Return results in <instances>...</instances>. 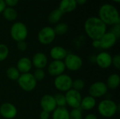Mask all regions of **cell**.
Listing matches in <instances>:
<instances>
[{"instance_id": "1", "label": "cell", "mask_w": 120, "mask_h": 119, "mask_svg": "<svg viewBox=\"0 0 120 119\" xmlns=\"http://www.w3.org/2000/svg\"><path fill=\"white\" fill-rule=\"evenodd\" d=\"M86 34L92 40H99L107 32V25L96 16L89 17L84 25Z\"/></svg>"}, {"instance_id": "2", "label": "cell", "mask_w": 120, "mask_h": 119, "mask_svg": "<svg viewBox=\"0 0 120 119\" xmlns=\"http://www.w3.org/2000/svg\"><path fill=\"white\" fill-rule=\"evenodd\" d=\"M98 18L107 26L120 24V13L115 6L110 4H103L99 8Z\"/></svg>"}, {"instance_id": "3", "label": "cell", "mask_w": 120, "mask_h": 119, "mask_svg": "<svg viewBox=\"0 0 120 119\" xmlns=\"http://www.w3.org/2000/svg\"><path fill=\"white\" fill-rule=\"evenodd\" d=\"M119 107V105H117L113 100L105 99L99 102L98 105V112L103 117L111 118L117 113Z\"/></svg>"}, {"instance_id": "4", "label": "cell", "mask_w": 120, "mask_h": 119, "mask_svg": "<svg viewBox=\"0 0 120 119\" xmlns=\"http://www.w3.org/2000/svg\"><path fill=\"white\" fill-rule=\"evenodd\" d=\"M10 35L16 42L25 41L28 35V29L26 25L22 22H15L11 27Z\"/></svg>"}, {"instance_id": "5", "label": "cell", "mask_w": 120, "mask_h": 119, "mask_svg": "<svg viewBox=\"0 0 120 119\" xmlns=\"http://www.w3.org/2000/svg\"><path fill=\"white\" fill-rule=\"evenodd\" d=\"M17 81L20 88L25 92H31L34 90L37 83L33 74L30 72L21 74Z\"/></svg>"}, {"instance_id": "6", "label": "cell", "mask_w": 120, "mask_h": 119, "mask_svg": "<svg viewBox=\"0 0 120 119\" xmlns=\"http://www.w3.org/2000/svg\"><path fill=\"white\" fill-rule=\"evenodd\" d=\"M63 62L65 69L72 72L78 71L83 66V60L82 58L74 53H68Z\"/></svg>"}, {"instance_id": "7", "label": "cell", "mask_w": 120, "mask_h": 119, "mask_svg": "<svg viewBox=\"0 0 120 119\" xmlns=\"http://www.w3.org/2000/svg\"><path fill=\"white\" fill-rule=\"evenodd\" d=\"M72 79L68 74H63L55 77L53 83L55 88L61 93H66L72 89Z\"/></svg>"}, {"instance_id": "8", "label": "cell", "mask_w": 120, "mask_h": 119, "mask_svg": "<svg viewBox=\"0 0 120 119\" xmlns=\"http://www.w3.org/2000/svg\"><path fill=\"white\" fill-rule=\"evenodd\" d=\"M56 34L52 27L46 26L42 27L38 32L37 39L42 45L51 44L56 39Z\"/></svg>"}, {"instance_id": "9", "label": "cell", "mask_w": 120, "mask_h": 119, "mask_svg": "<svg viewBox=\"0 0 120 119\" xmlns=\"http://www.w3.org/2000/svg\"><path fill=\"white\" fill-rule=\"evenodd\" d=\"M66 105L72 109L80 108V104L82 99V96L80 92L74 89H70L65 94Z\"/></svg>"}, {"instance_id": "10", "label": "cell", "mask_w": 120, "mask_h": 119, "mask_svg": "<svg viewBox=\"0 0 120 119\" xmlns=\"http://www.w3.org/2000/svg\"><path fill=\"white\" fill-rule=\"evenodd\" d=\"M108 88L106 83L103 81H96L92 83L89 88V95L94 98H101L108 93Z\"/></svg>"}, {"instance_id": "11", "label": "cell", "mask_w": 120, "mask_h": 119, "mask_svg": "<svg viewBox=\"0 0 120 119\" xmlns=\"http://www.w3.org/2000/svg\"><path fill=\"white\" fill-rule=\"evenodd\" d=\"M65 67L63 61L62 60H53L48 64L47 71L50 76L56 77L59 75L64 74Z\"/></svg>"}, {"instance_id": "12", "label": "cell", "mask_w": 120, "mask_h": 119, "mask_svg": "<svg viewBox=\"0 0 120 119\" xmlns=\"http://www.w3.org/2000/svg\"><path fill=\"white\" fill-rule=\"evenodd\" d=\"M18 114L16 107L11 102H4L0 106V115L5 119H14Z\"/></svg>"}, {"instance_id": "13", "label": "cell", "mask_w": 120, "mask_h": 119, "mask_svg": "<svg viewBox=\"0 0 120 119\" xmlns=\"http://www.w3.org/2000/svg\"><path fill=\"white\" fill-rule=\"evenodd\" d=\"M40 107L43 111L49 113L53 112L57 108L54 96L49 94L43 95L40 100Z\"/></svg>"}, {"instance_id": "14", "label": "cell", "mask_w": 120, "mask_h": 119, "mask_svg": "<svg viewBox=\"0 0 120 119\" xmlns=\"http://www.w3.org/2000/svg\"><path fill=\"white\" fill-rule=\"evenodd\" d=\"M118 38L112 32H106L99 39L101 43V48L108 50L113 47L117 41Z\"/></svg>"}, {"instance_id": "15", "label": "cell", "mask_w": 120, "mask_h": 119, "mask_svg": "<svg viewBox=\"0 0 120 119\" xmlns=\"http://www.w3.org/2000/svg\"><path fill=\"white\" fill-rule=\"evenodd\" d=\"M112 56L108 52H101L95 58V62L97 65L103 69L109 68L112 65Z\"/></svg>"}, {"instance_id": "16", "label": "cell", "mask_w": 120, "mask_h": 119, "mask_svg": "<svg viewBox=\"0 0 120 119\" xmlns=\"http://www.w3.org/2000/svg\"><path fill=\"white\" fill-rule=\"evenodd\" d=\"M31 60L32 66H34L36 69H44L48 65V58L44 53L41 52L35 53Z\"/></svg>"}, {"instance_id": "17", "label": "cell", "mask_w": 120, "mask_h": 119, "mask_svg": "<svg viewBox=\"0 0 120 119\" xmlns=\"http://www.w3.org/2000/svg\"><path fill=\"white\" fill-rule=\"evenodd\" d=\"M32 67L31 59L28 57H22L18 60L15 67L20 74H25L30 72Z\"/></svg>"}, {"instance_id": "18", "label": "cell", "mask_w": 120, "mask_h": 119, "mask_svg": "<svg viewBox=\"0 0 120 119\" xmlns=\"http://www.w3.org/2000/svg\"><path fill=\"white\" fill-rule=\"evenodd\" d=\"M68 51L67 50L60 46H53L51 50H50V57L53 60H62L63 61L64 59L65 58L66 55H68Z\"/></svg>"}, {"instance_id": "19", "label": "cell", "mask_w": 120, "mask_h": 119, "mask_svg": "<svg viewBox=\"0 0 120 119\" xmlns=\"http://www.w3.org/2000/svg\"><path fill=\"white\" fill-rule=\"evenodd\" d=\"M77 4L75 0H61L58 8L63 13H70L76 9Z\"/></svg>"}, {"instance_id": "20", "label": "cell", "mask_w": 120, "mask_h": 119, "mask_svg": "<svg viewBox=\"0 0 120 119\" xmlns=\"http://www.w3.org/2000/svg\"><path fill=\"white\" fill-rule=\"evenodd\" d=\"M96 106V100L95 98L90 95L85 96L82 97L81 104H80V109L84 111H90L94 109Z\"/></svg>"}, {"instance_id": "21", "label": "cell", "mask_w": 120, "mask_h": 119, "mask_svg": "<svg viewBox=\"0 0 120 119\" xmlns=\"http://www.w3.org/2000/svg\"><path fill=\"white\" fill-rule=\"evenodd\" d=\"M52 113L53 119H70V112L65 107H57Z\"/></svg>"}, {"instance_id": "22", "label": "cell", "mask_w": 120, "mask_h": 119, "mask_svg": "<svg viewBox=\"0 0 120 119\" xmlns=\"http://www.w3.org/2000/svg\"><path fill=\"white\" fill-rule=\"evenodd\" d=\"M106 86L108 88L110 89H116L119 87L120 84V76L117 74H110L106 81Z\"/></svg>"}, {"instance_id": "23", "label": "cell", "mask_w": 120, "mask_h": 119, "mask_svg": "<svg viewBox=\"0 0 120 119\" xmlns=\"http://www.w3.org/2000/svg\"><path fill=\"white\" fill-rule=\"evenodd\" d=\"M2 15L6 20L10 22L15 20L18 18V13L16 10L13 7L6 6L2 12Z\"/></svg>"}, {"instance_id": "24", "label": "cell", "mask_w": 120, "mask_h": 119, "mask_svg": "<svg viewBox=\"0 0 120 119\" xmlns=\"http://www.w3.org/2000/svg\"><path fill=\"white\" fill-rule=\"evenodd\" d=\"M63 14L64 13L58 8L53 10L52 11H51V13H49V15L48 16L49 22L51 24H56V25L61 20Z\"/></svg>"}, {"instance_id": "25", "label": "cell", "mask_w": 120, "mask_h": 119, "mask_svg": "<svg viewBox=\"0 0 120 119\" xmlns=\"http://www.w3.org/2000/svg\"><path fill=\"white\" fill-rule=\"evenodd\" d=\"M20 74L15 67H10L6 69V76L11 81H17Z\"/></svg>"}, {"instance_id": "26", "label": "cell", "mask_w": 120, "mask_h": 119, "mask_svg": "<svg viewBox=\"0 0 120 119\" xmlns=\"http://www.w3.org/2000/svg\"><path fill=\"white\" fill-rule=\"evenodd\" d=\"M68 25L65 22H58L53 28L56 35H63L68 31Z\"/></svg>"}, {"instance_id": "27", "label": "cell", "mask_w": 120, "mask_h": 119, "mask_svg": "<svg viewBox=\"0 0 120 119\" xmlns=\"http://www.w3.org/2000/svg\"><path fill=\"white\" fill-rule=\"evenodd\" d=\"M55 101L57 105V107H65L66 105V100L65 95L63 93H57L54 96Z\"/></svg>"}, {"instance_id": "28", "label": "cell", "mask_w": 120, "mask_h": 119, "mask_svg": "<svg viewBox=\"0 0 120 119\" xmlns=\"http://www.w3.org/2000/svg\"><path fill=\"white\" fill-rule=\"evenodd\" d=\"M9 55L8 47L4 43H0V62L4 61Z\"/></svg>"}, {"instance_id": "29", "label": "cell", "mask_w": 120, "mask_h": 119, "mask_svg": "<svg viewBox=\"0 0 120 119\" xmlns=\"http://www.w3.org/2000/svg\"><path fill=\"white\" fill-rule=\"evenodd\" d=\"M84 87H85V83L82 79H77L72 81V89L80 92L81 90H82L84 88Z\"/></svg>"}, {"instance_id": "30", "label": "cell", "mask_w": 120, "mask_h": 119, "mask_svg": "<svg viewBox=\"0 0 120 119\" xmlns=\"http://www.w3.org/2000/svg\"><path fill=\"white\" fill-rule=\"evenodd\" d=\"M82 110L80 108L72 109L70 112V119H83Z\"/></svg>"}, {"instance_id": "31", "label": "cell", "mask_w": 120, "mask_h": 119, "mask_svg": "<svg viewBox=\"0 0 120 119\" xmlns=\"http://www.w3.org/2000/svg\"><path fill=\"white\" fill-rule=\"evenodd\" d=\"M32 74L37 81H40L44 80L46 76L45 72L44 71V69H36Z\"/></svg>"}, {"instance_id": "32", "label": "cell", "mask_w": 120, "mask_h": 119, "mask_svg": "<svg viewBox=\"0 0 120 119\" xmlns=\"http://www.w3.org/2000/svg\"><path fill=\"white\" fill-rule=\"evenodd\" d=\"M112 65L116 68L117 69H120V55L117 54L112 57Z\"/></svg>"}, {"instance_id": "33", "label": "cell", "mask_w": 120, "mask_h": 119, "mask_svg": "<svg viewBox=\"0 0 120 119\" xmlns=\"http://www.w3.org/2000/svg\"><path fill=\"white\" fill-rule=\"evenodd\" d=\"M17 48L21 52H24L27 48V43L25 41H21L19 42H17Z\"/></svg>"}, {"instance_id": "34", "label": "cell", "mask_w": 120, "mask_h": 119, "mask_svg": "<svg viewBox=\"0 0 120 119\" xmlns=\"http://www.w3.org/2000/svg\"><path fill=\"white\" fill-rule=\"evenodd\" d=\"M112 32L117 38L120 37V24H117V25H115L112 26V30L110 31Z\"/></svg>"}, {"instance_id": "35", "label": "cell", "mask_w": 120, "mask_h": 119, "mask_svg": "<svg viewBox=\"0 0 120 119\" xmlns=\"http://www.w3.org/2000/svg\"><path fill=\"white\" fill-rule=\"evenodd\" d=\"M4 1L6 6L14 8V6H15L18 4L20 0H4Z\"/></svg>"}, {"instance_id": "36", "label": "cell", "mask_w": 120, "mask_h": 119, "mask_svg": "<svg viewBox=\"0 0 120 119\" xmlns=\"http://www.w3.org/2000/svg\"><path fill=\"white\" fill-rule=\"evenodd\" d=\"M50 118V113L41 110L39 114V119H49Z\"/></svg>"}, {"instance_id": "37", "label": "cell", "mask_w": 120, "mask_h": 119, "mask_svg": "<svg viewBox=\"0 0 120 119\" xmlns=\"http://www.w3.org/2000/svg\"><path fill=\"white\" fill-rule=\"evenodd\" d=\"M92 46L95 48H101L100 40H92Z\"/></svg>"}, {"instance_id": "38", "label": "cell", "mask_w": 120, "mask_h": 119, "mask_svg": "<svg viewBox=\"0 0 120 119\" xmlns=\"http://www.w3.org/2000/svg\"><path fill=\"white\" fill-rule=\"evenodd\" d=\"M83 119H98V117L96 114H88L87 115H86Z\"/></svg>"}, {"instance_id": "39", "label": "cell", "mask_w": 120, "mask_h": 119, "mask_svg": "<svg viewBox=\"0 0 120 119\" xmlns=\"http://www.w3.org/2000/svg\"><path fill=\"white\" fill-rule=\"evenodd\" d=\"M6 7V4L4 2V0H0V14L2 13V12L4 11V10L5 9V8Z\"/></svg>"}, {"instance_id": "40", "label": "cell", "mask_w": 120, "mask_h": 119, "mask_svg": "<svg viewBox=\"0 0 120 119\" xmlns=\"http://www.w3.org/2000/svg\"><path fill=\"white\" fill-rule=\"evenodd\" d=\"M77 5H84L88 0H75Z\"/></svg>"}, {"instance_id": "41", "label": "cell", "mask_w": 120, "mask_h": 119, "mask_svg": "<svg viewBox=\"0 0 120 119\" xmlns=\"http://www.w3.org/2000/svg\"><path fill=\"white\" fill-rule=\"evenodd\" d=\"M113 2H115V3H120V0H112Z\"/></svg>"}, {"instance_id": "42", "label": "cell", "mask_w": 120, "mask_h": 119, "mask_svg": "<svg viewBox=\"0 0 120 119\" xmlns=\"http://www.w3.org/2000/svg\"><path fill=\"white\" fill-rule=\"evenodd\" d=\"M42 1H48V0H42Z\"/></svg>"}]
</instances>
